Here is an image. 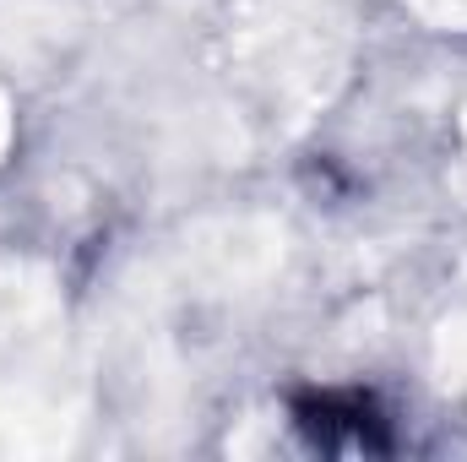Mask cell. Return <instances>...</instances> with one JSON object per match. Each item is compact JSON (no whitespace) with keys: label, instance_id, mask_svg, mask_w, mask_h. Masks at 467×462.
I'll list each match as a JSON object with an SVG mask.
<instances>
[{"label":"cell","instance_id":"6da1fadb","mask_svg":"<svg viewBox=\"0 0 467 462\" xmlns=\"http://www.w3.org/2000/svg\"><path fill=\"white\" fill-rule=\"evenodd\" d=\"M299 425L321 441V446H337L343 430L364 446H386L380 436V419H375V403L358 397V392H321V397H299Z\"/></svg>","mask_w":467,"mask_h":462}]
</instances>
